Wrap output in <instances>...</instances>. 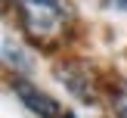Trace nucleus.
Masks as SVG:
<instances>
[{"label": "nucleus", "instance_id": "obj_4", "mask_svg": "<svg viewBox=\"0 0 127 118\" xmlns=\"http://www.w3.org/2000/svg\"><path fill=\"white\" fill-rule=\"evenodd\" d=\"M62 118H74V115H71V112H65V115H62Z\"/></svg>", "mask_w": 127, "mask_h": 118}, {"label": "nucleus", "instance_id": "obj_1", "mask_svg": "<svg viewBox=\"0 0 127 118\" xmlns=\"http://www.w3.org/2000/svg\"><path fill=\"white\" fill-rule=\"evenodd\" d=\"M22 28L37 47H56L71 25L68 0H16Z\"/></svg>", "mask_w": 127, "mask_h": 118}, {"label": "nucleus", "instance_id": "obj_2", "mask_svg": "<svg viewBox=\"0 0 127 118\" xmlns=\"http://www.w3.org/2000/svg\"><path fill=\"white\" fill-rule=\"evenodd\" d=\"M12 93H16L19 103H22L28 112H34L37 118H62L59 115V103H56L53 96H47L43 90H37L31 81L16 78V81H12Z\"/></svg>", "mask_w": 127, "mask_h": 118}, {"label": "nucleus", "instance_id": "obj_3", "mask_svg": "<svg viewBox=\"0 0 127 118\" xmlns=\"http://www.w3.org/2000/svg\"><path fill=\"white\" fill-rule=\"evenodd\" d=\"M112 106H115L118 118H127V90H118L115 96H112Z\"/></svg>", "mask_w": 127, "mask_h": 118}]
</instances>
